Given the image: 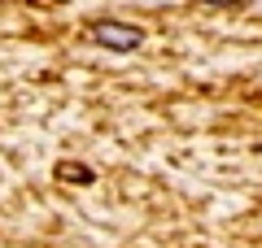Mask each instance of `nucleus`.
<instances>
[{"mask_svg": "<svg viewBox=\"0 0 262 248\" xmlns=\"http://www.w3.org/2000/svg\"><path fill=\"white\" fill-rule=\"evenodd\" d=\"M92 39L101 48H114V53H131V48L144 44V31L131 27V22H96L92 27Z\"/></svg>", "mask_w": 262, "mask_h": 248, "instance_id": "nucleus-1", "label": "nucleus"}, {"mask_svg": "<svg viewBox=\"0 0 262 248\" xmlns=\"http://www.w3.org/2000/svg\"><path fill=\"white\" fill-rule=\"evenodd\" d=\"M57 175H61V179H75V183H88V179H92L83 165H57Z\"/></svg>", "mask_w": 262, "mask_h": 248, "instance_id": "nucleus-2", "label": "nucleus"}, {"mask_svg": "<svg viewBox=\"0 0 262 248\" xmlns=\"http://www.w3.org/2000/svg\"><path fill=\"white\" fill-rule=\"evenodd\" d=\"M206 5H236V9H241L245 0H206Z\"/></svg>", "mask_w": 262, "mask_h": 248, "instance_id": "nucleus-3", "label": "nucleus"}]
</instances>
